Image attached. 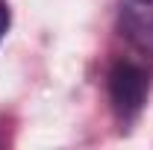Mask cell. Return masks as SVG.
<instances>
[{"label":"cell","mask_w":153,"mask_h":150,"mask_svg":"<svg viewBox=\"0 0 153 150\" xmlns=\"http://www.w3.org/2000/svg\"><path fill=\"white\" fill-rule=\"evenodd\" d=\"M150 91V76L135 62H115L109 71V100L121 121H133L144 109Z\"/></svg>","instance_id":"obj_1"},{"label":"cell","mask_w":153,"mask_h":150,"mask_svg":"<svg viewBox=\"0 0 153 150\" xmlns=\"http://www.w3.org/2000/svg\"><path fill=\"white\" fill-rule=\"evenodd\" d=\"M118 24L133 47L153 56V0H121Z\"/></svg>","instance_id":"obj_2"},{"label":"cell","mask_w":153,"mask_h":150,"mask_svg":"<svg viewBox=\"0 0 153 150\" xmlns=\"http://www.w3.org/2000/svg\"><path fill=\"white\" fill-rule=\"evenodd\" d=\"M6 30H9V6L6 0H0V38L6 36Z\"/></svg>","instance_id":"obj_3"}]
</instances>
